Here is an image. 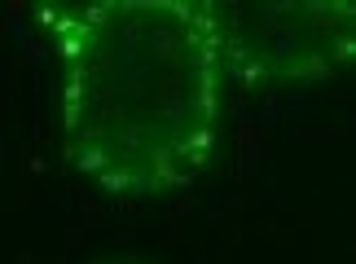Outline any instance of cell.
Returning <instances> with one entry per match:
<instances>
[{
	"label": "cell",
	"instance_id": "obj_1",
	"mask_svg": "<svg viewBox=\"0 0 356 264\" xmlns=\"http://www.w3.org/2000/svg\"><path fill=\"white\" fill-rule=\"evenodd\" d=\"M62 155L111 194L185 189L220 146V49L207 0H97L53 13Z\"/></svg>",
	"mask_w": 356,
	"mask_h": 264
},
{
	"label": "cell",
	"instance_id": "obj_2",
	"mask_svg": "<svg viewBox=\"0 0 356 264\" xmlns=\"http://www.w3.org/2000/svg\"><path fill=\"white\" fill-rule=\"evenodd\" d=\"M220 75L234 84L325 79L356 62V5L348 0H207Z\"/></svg>",
	"mask_w": 356,
	"mask_h": 264
},
{
	"label": "cell",
	"instance_id": "obj_3",
	"mask_svg": "<svg viewBox=\"0 0 356 264\" xmlns=\"http://www.w3.org/2000/svg\"><path fill=\"white\" fill-rule=\"evenodd\" d=\"M123 264H128V260H123Z\"/></svg>",
	"mask_w": 356,
	"mask_h": 264
}]
</instances>
